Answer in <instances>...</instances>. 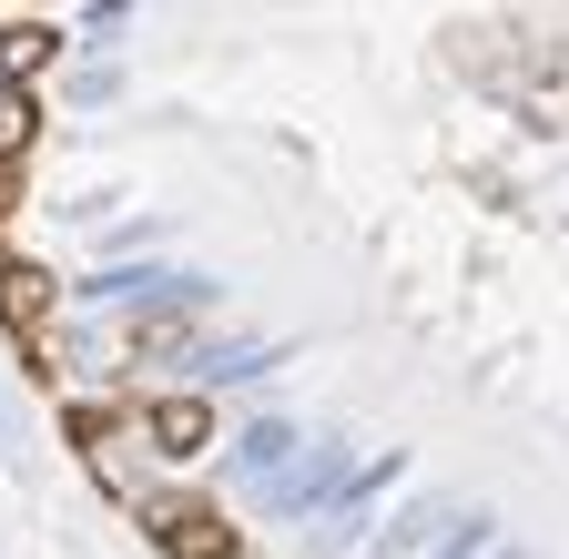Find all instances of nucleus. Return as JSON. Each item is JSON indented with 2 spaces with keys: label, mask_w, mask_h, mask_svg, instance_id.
I'll return each mask as SVG.
<instances>
[{
  "label": "nucleus",
  "mask_w": 569,
  "mask_h": 559,
  "mask_svg": "<svg viewBox=\"0 0 569 559\" xmlns=\"http://www.w3.org/2000/svg\"><path fill=\"white\" fill-rule=\"evenodd\" d=\"M142 438H153L163 458H203L213 448V407L203 397H163V407H142Z\"/></svg>",
  "instance_id": "obj_1"
},
{
  "label": "nucleus",
  "mask_w": 569,
  "mask_h": 559,
  "mask_svg": "<svg viewBox=\"0 0 569 559\" xmlns=\"http://www.w3.org/2000/svg\"><path fill=\"white\" fill-rule=\"evenodd\" d=\"M284 468H296V428H284V417H254L234 438V478H284Z\"/></svg>",
  "instance_id": "obj_2"
},
{
  "label": "nucleus",
  "mask_w": 569,
  "mask_h": 559,
  "mask_svg": "<svg viewBox=\"0 0 569 559\" xmlns=\"http://www.w3.org/2000/svg\"><path fill=\"white\" fill-rule=\"evenodd\" d=\"M41 61H51V31H41V21L0 31V72H11V82H21V72H41Z\"/></svg>",
  "instance_id": "obj_3"
},
{
  "label": "nucleus",
  "mask_w": 569,
  "mask_h": 559,
  "mask_svg": "<svg viewBox=\"0 0 569 559\" xmlns=\"http://www.w3.org/2000/svg\"><path fill=\"white\" fill-rule=\"evenodd\" d=\"M213 559H254V549H234V539H224V549H213Z\"/></svg>",
  "instance_id": "obj_4"
}]
</instances>
